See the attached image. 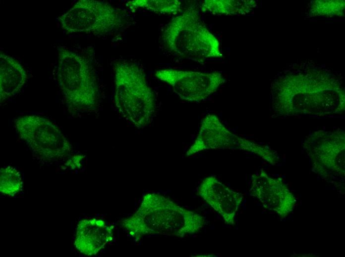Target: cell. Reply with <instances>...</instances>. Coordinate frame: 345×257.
I'll use <instances>...</instances> for the list:
<instances>
[{
    "instance_id": "obj_13",
    "label": "cell",
    "mask_w": 345,
    "mask_h": 257,
    "mask_svg": "<svg viewBox=\"0 0 345 257\" xmlns=\"http://www.w3.org/2000/svg\"><path fill=\"white\" fill-rule=\"evenodd\" d=\"M113 229V226L107 225L102 219H82L77 226L75 247L83 255H95L112 240Z\"/></svg>"
},
{
    "instance_id": "obj_8",
    "label": "cell",
    "mask_w": 345,
    "mask_h": 257,
    "mask_svg": "<svg viewBox=\"0 0 345 257\" xmlns=\"http://www.w3.org/2000/svg\"><path fill=\"white\" fill-rule=\"evenodd\" d=\"M222 149L251 152L271 165L277 164L279 160L275 150L236 135L223 124L218 116L208 114L202 120L197 136L186 155L190 156L206 150Z\"/></svg>"
},
{
    "instance_id": "obj_1",
    "label": "cell",
    "mask_w": 345,
    "mask_h": 257,
    "mask_svg": "<svg viewBox=\"0 0 345 257\" xmlns=\"http://www.w3.org/2000/svg\"><path fill=\"white\" fill-rule=\"evenodd\" d=\"M120 224L139 241L147 235L183 237L193 234L204 227L205 219L161 194L149 193L144 196L137 210L122 219Z\"/></svg>"
},
{
    "instance_id": "obj_10",
    "label": "cell",
    "mask_w": 345,
    "mask_h": 257,
    "mask_svg": "<svg viewBox=\"0 0 345 257\" xmlns=\"http://www.w3.org/2000/svg\"><path fill=\"white\" fill-rule=\"evenodd\" d=\"M160 81L171 86L182 100L200 102L215 92L225 82L219 72H202L167 68L155 71Z\"/></svg>"
},
{
    "instance_id": "obj_5",
    "label": "cell",
    "mask_w": 345,
    "mask_h": 257,
    "mask_svg": "<svg viewBox=\"0 0 345 257\" xmlns=\"http://www.w3.org/2000/svg\"><path fill=\"white\" fill-rule=\"evenodd\" d=\"M66 34L76 33L104 35L124 25L125 14L109 3L80 0L58 18Z\"/></svg>"
},
{
    "instance_id": "obj_16",
    "label": "cell",
    "mask_w": 345,
    "mask_h": 257,
    "mask_svg": "<svg viewBox=\"0 0 345 257\" xmlns=\"http://www.w3.org/2000/svg\"><path fill=\"white\" fill-rule=\"evenodd\" d=\"M127 5L131 9L142 8L162 14H175L181 10L178 0H135L128 1Z\"/></svg>"
},
{
    "instance_id": "obj_14",
    "label": "cell",
    "mask_w": 345,
    "mask_h": 257,
    "mask_svg": "<svg viewBox=\"0 0 345 257\" xmlns=\"http://www.w3.org/2000/svg\"><path fill=\"white\" fill-rule=\"evenodd\" d=\"M27 79L23 66L14 58L0 53V102L16 94Z\"/></svg>"
},
{
    "instance_id": "obj_7",
    "label": "cell",
    "mask_w": 345,
    "mask_h": 257,
    "mask_svg": "<svg viewBox=\"0 0 345 257\" xmlns=\"http://www.w3.org/2000/svg\"><path fill=\"white\" fill-rule=\"evenodd\" d=\"M14 123L20 138L41 160L56 161L70 154V143L60 128L48 119L25 115L16 118Z\"/></svg>"
},
{
    "instance_id": "obj_6",
    "label": "cell",
    "mask_w": 345,
    "mask_h": 257,
    "mask_svg": "<svg viewBox=\"0 0 345 257\" xmlns=\"http://www.w3.org/2000/svg\"><path fill=\"white\" fill-rule=\"evenodd\" d=\"M287 83L280 93V96L287 98L284 101L286 103L282 105L278 112L283 115H296L301 114H314L324 115L331 113L341 112L336 107L343 110L344 103L335 101V94H340V92L327 91L330 89L337 88L336 85L321 82L316 83L312 81H303L301 84Z\"/></svg>"
},
{
    "instance_id": "obj_3",
    "label": "cell",
    "mask_w": 345,
    "mask_h": 257,
    "mask_svg": "<svg viewBox=\"0 0 345 257\" xmlns=\"http://www.w3.org/2000/svg\"><path fill=\"white\" fill-rule=\"evenodd\" d=\"M116 108L121 115L135 127L150 124L156 111V97L141 67L126 60L114 66Z\"/></svg>"
},
{
    "instance_id": "obj_11",
    "label": "cell",
    "mask_w": 345,
    "mask_h": 257,
    "mask_svg": "<svg viewBox=\"0 0 345 257\" xmlns=\"http://www.w3.org/2000/svg\"><path fill=\"white\" fill-rule=\"evenodd\" d=\"M250 192L265 209L281 218L286 217L295 205L296 199L285 182L271 177L263 170L252 175Z\"/></svg>"
},
{
    "instance_id": "obj_9",
    "label": "cell",
    "mask_w": 345,
    "mask_h": 257,
    "mask_svg": "<svg viewBox=\"0 0 345 257\" xmlns=\"http://www.w3.org/2000/svg\"><path fill=\"white\" fill-rule=\"evenodd\" d=\"M303 146L316 172L324 177L345 175L344 131H315L306 137Z\"/></svg>"
},
{
    "instance_id": "obj_4",
    "label": "cell",
    "mask_w": 345,
    "mask_h": 257,
    "mask_svg": "<svg viewBox=\"0 0 345 257\" xmlns=\"http://www.w3.org/2000/svg\"><path fill=\"white\" fill-rule=\"evenodd\" d=\"M58 50V82L68 111L73 116L95 111L100 91L90 62L74 51L61 47Z\"/></svg>"
},
{
    "instance_id": "obj_12",
    "label": "cell",
    "mask_w": 345,
    "mask_h": 257,
    "mask_svg": "<svg viewBox=\"0 0 345 257\" xmlns=\"http://www.w3.org/2000/svg\"><path fill=\"white\" fill-rule=\"evenodd\" d=\"M197 194L221 216L226 224H234L235 215L243 199L241 193L212 175L202 180L197 188Z\"/></svg>"
},
{
    "instance_id": "obj_2",
    "label": "cell",
    "mask_w": 345,
    "mask_h": 257,
    "mask_svg": "<svg viewBox=\"0 0 345 257\" xmlns=\"http://www.w3.org/2000/svg\"><path fill=\"white\" fill-rule=\"evenodd\" d=\"M161 39L166 49L179 58L202 63L221 57L220 43L197 12L189 7L164 27Z\"/></svg>"
},
{
    "instance_id": "obj_17",
    "label": "cell",
    "mask_w": 345,
    "mask_h": 257,
    "mask_svg": "<svg viewBox=\"0 0 345 257\" xmlns=\"http://www.w3.org/2000/svg\"><path fill=\"white\" fill-rule=\"evenodd\" d=\"M23 182L19 171L15 168L7 166L0 170V192L3 195L13 196L22 189Z\"/></svg>"
},
{
    "instance_id": "obj_15",
    "label": "cell",
    "mask_w": 345,
    "mask_h": 257,
    "mask_svg": "<svg viewBox=\"0 0 345 257\" xmlns=\"http://www.w3.org/2000/svg\"><path fill=\"white\" fill-rule=\"evenodd\" d=\"M253 3L245 0H205L201 3V9L214 15H230L248 12Z\"/></svg>"
},
{
    "instance_id": "obj_18",
    "label": "cell",
    "mask_w": 345,
    "mask_h": 257,
    "mask_svg": "<svg viewBox=\"0 0 345 257\" xmlns=\"http://www.w3.org/2000/svg\"><path fill=\"white\" fill-rule=\"evenodd\" d=\"M84 157L85 156L82 155H75L70 157L65 164L71 169L80 168L81 162Z\"/></svg>"
}]
</instances>
